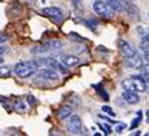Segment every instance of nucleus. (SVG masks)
<instances>
[{
  "instance_id": "obj_27",
  "label": "nucleus",
  "mask_w": 149,
  "mask_h": 136,
  "mask_svg": "<svg viewBox=\"0 0 149 136\" xmlns=\"http://www.w3.org/2000/svg\"><path fill=\"white\" fill-rule=\"evenodd\" d=\"M125 128H126V126H125L124 123H121V124H120V126H117V128H116V131H117V132L120 133V132H122V131H124Z\"/></svg>"
},
{
  "instance_id": "obj_13",
  "label": "nucleus",
  "mask_w": 149,
  "mask_h": 136,
  "mask_svg": "<svg viewBox=\"0 0 149 136\" xmlns=\"http://www.w3.org/2000/svg\"><path fill=\"white\" fill-rule=\"evenodd\" d=\"M71 112H73V108H71V107L70 106H63V107H61L59 111H58V117L59 119H62V120H65L71 115Z\"/></svg>"
},
{
  "instance_id": "obj_37",
  "label": "nucleus",
  "mask_w": 149,
  "mask_h": 136,
  "mask_svg": "<svg viewBox=\"0 0 149 136\" xmlns=\"http://www.w3.org/2000/svg\"><path fill=\"white\" fill-rule=\"evenodd\" d=\"M148 136H149V133H148Z\"/></svg>"
},
{
  "instance_id": "obj_7",
  "label": "nucleus",
  "mask_w": 149,
  "mask_h": 136,
  "mask_svg": "<svg viewBox=\"0 0 149 136\" xmlns=\"http://www.w3.org/2000/svg\"><path fill=\"white\" fill-rule=\"evenodd\" d=\"M118 47H120V51H121V54L124 55L125 58L132 56V55L136 52L134 48L129 44L128 41H125V40H120V41H118Z\"/></svg>"
},
{
  "instance_id": "obj_34",
  "label": "nucleus",
  "mask_w": 149,
  "mask_h": 136,
  "mask_svg": "<svg viewBox=\"0 0 149 136\" xmlns=\"http://www.w3.org/2000/svg\"><path fill=\"white\" fill-rule=\"evenodd\" d=\"M71 1H74V3H75V4H78V3H81L82 0H71Z\"/></svg>"
},
{
  "instance_id": "obj_29",
  "label": "nucleus",
  "mask_w": 149,
  "mask_h": 136,
  "mask_svg": "<svg viewBox=\"0 0 149 136\" xmlns=\"http://www.w3.org/2000/svg\"><path fill=\"white\" fill-rule=\"evenodd\" d=\"M6 40H7V36H4V35H0V44H1V43H4Z\"/></svg>"
},
{
  "instance_id": "obj_22",
  "label": "nucleus",
  "mask_w": 149,
  "mask_h": 136,
  "mask_svg": "<svg viewBox=\"0 0 149 136\" xmlns=\"http://www.w3.org/2000/svg\"><path fill=\"white\" fill-rule=\"evenodd\" d=\"M102 111H104L105 113H108V115H110V116H114L116 113H114V111L110 108V107H108V106H104L102 107Z\"/></svg>"
},
{
  "instance_id": "obj_4",
  "label": "nucleus",
  "mask_w": 149,
  "mask_h": 136,
  "mask_svg": "<svg viewBox=\"0 0 149 136\" xmlns=\"http://www.w3.org/2000/svg\"><path fill=\"white\" fill-rule=\"evenodd\" d=\"M42 14L45 15V16L50 17L51 20L56 21V23L63 20V12L58 7H46V8H43Z\"/></svg>"
},
{
  "instance_id": "obj_31",
  "label": "nucleus",
  "mask_w": 149,
  "mask_h": 136,
  "mask_svg": "<svg viewBox=\"0 0 149 136\" xmlns=\"http://www.w3.org/2000/svg\"><path fill=\"white\" fill-rule=\"evenodd\" d=\"M6 49H7V48H6V47H0V55H1V54H4V52H6Z\"/></svg>"
},
{
  "instance_id": "obj_21",
  "label": "nucleus",
  "mask_w": 149,
  "mask_h": 136,
  "mask_svg": "<svg viewBox=\"0 0 149 136\" xmlns=\"http://www.w3.org/2000/svg\"><path fill=\"white\" fill-rule=\"evenodd\" d=\"M86 24L89 25V28H91V30H93L95 25H98V23H97V20H95V19H87Z\"/></svg>"
},
{
  "instance_id": "obj_6",
  "label": "nucleus",
  "mask_w": 149,
  "mask_h": 136,
  "mask_svg": "<svg viewBox=\"0 0 149 136\" xmlns=\"http://www.w3.org/2000/svg\"><path fill=\"white\" fill-rule=\"evenodd\" d=\"M38 76L46 79V80H56L58 79V73L55 72V69H51V68H42V69H39Z\"/></svg>"
},
{
  "instance_id": "obj_26",
  "label": "nucleus",
  "mask_w": 149,
  "mask_h": 136,
  "mask_svg": "<svg viewBox=\"0 0 149 136\" xmlns=\"http://www.w3.org/2000/svg\"><path fill=\"white\" fill-rule=\"evenodd\" d=\"M27 100H28V103H30V104H31L32 107H35V106H36V100H35V98H34V96H31V95H30V96H28V98H27Z\"/></svg>"
},
{
  "instance_id": "obj_23",
  "label": "nucleus",
  "mask_w": 149,
  "mask_h": 136,
  "mask_svg": "<svg viewBox=\"0 0 149 136\" xmlns=\"http://www.w3.org/2000/svg\"><path fill=\"white\" fill-rule=\"evenodd\" d=\"M100 128H101V129H104V131H105V133H106V135L111 132L110 127H109V126H106V124H100Z\"/></svg>"
},
{
  "instance_id": "obj_3",
  "label": "nucleus",
  "mask_w": 149,
  "mask_h": 136,
  "mask_svg": "<svg viewBox=\"0 0 149 136\" xmlns=\"http://www.w3.org/2000/svg\"><path fill=\"white\" fill-rule=\"evenodd\" d=\"M67 132L71 135H81L82 133V122L78 115H70V119L66 124Z\"/></svg>"
},
{
  "instance_id": "obj_14",
  "label": "nucleus",
  "mask_w": 149,
  "mask_h": 136,
  "mask_svg": "<svg viewBox=\"0 0 149 136\" xmlns=\"http://www.w3.org/2000/svg\"><path fill=\"white\" fill-rule=\"evenodd\" d=\"M106 3L113 8L114 12H122L124 11V5H122L124 3H122L121 0H106Z\"/></svg>"
},
{
  "instance_id": "obj_12",
  "label": "nucleus",
  "mask_w": 149,
  "mask_h": 136,
  "mask_svg": "<svg viewBox=\"0 0 149 136\" xmlns=\"http://www.w3.org/2000/svg\"><path fill=\"white\" fill-rule=\"evenodd\" d=\"M62 60L65 63V65H67V67H75L81 63L79 58H77L74 55H66V56H63Z\"/></svg>"
},
{
  "instance_id": "obj_32",
  "label": "nucleus",
  "mask_w": 149,
  "mask_h": 136,
  "mask_svg": "<svg viewBox=\"0 0 149 136\" xmlns=\"http://www.w3.org/2000/svg\"><path fill=\"white\" fill-rule=\"evenodd\" d=\"M145 115H146V123H148V124H149V111H146V113H145Z\"/></svg>"
},
{
  "instance_id": "obj_10",
  "label": "nucleus",
  "mask_w": 149,
  "mask_h": 136,
  "mask_svg": "<svg viewBox=\"0 0 149 136\" xmlns=\"http://www.w3.org/2000/svg\"><path fill=\"white\" fill-rule=\"evenodd\" d=\"M132 82L134 84V88H136V92H144L146 91V82L145 79L142 76H132Z\"/></svg>"
},
{
  "instance_id": "obj_33",
  "label": "nucleus",
  "mask_w": 149,
  "mask_h": 136,
  "mask_svg": "<svg viewBox=\"0 0 149 136\" xmlns=\"http://www.w3.org/2000/svg\"><path fill=\"white\" fill-rule=\"evenodd\" d=\"M121 1H122V3H130V1H132V0H121Z\"/></svg>"
},
{
  "instance_id": "obj_18",
  "label": "nucleus",
  "mask_w": 149,
  "mask_h": 136,
  "mask_svg": "<svg viewBox=\"0 0 149 136\" xmlns=\"http://www.w3.org/2000/svg\"><path fill=\"white\" fill-rule=\"evenodd\" d=\"M141 116H142V113L139 111V112H137V117H136V119L133 120V123H132V124H130V129H134L136 127L139 126V124H140V122H141Z\"/></svg>"
},
{
  "instance_id": "obj_11",
  "label": "nucleus",
  "mask_w": 149,
  "mask_h": 136,
  "mask_svg": "<svg viewBox=\"0 0 149 136\" xmlns=\"http://www.w3.org/2000/svg\"><path fill=\"white\" fill-rule=\"evenodd\" d=\"M46 48L49 49V54H56L62 49V43L59 40H50V41H46L45 43Z\"/></svg>"
},
{
  "instance_id": "obj_24",
  "label": "nucleus",
  "mask_w": 149,
  "mask_h": 136,
  "mask_svg": "<svg viewBox=\"0 0 149 136\" xmlns=\"http://www.w3.org/2000/svg\"><path fill=\"white\" fill-rule=\"evenodd\" d=\"M15 107H16L17 109H20V111H24L26 109V107H24V104L20 102V100H17L16 103H15Z\"/></svg>"
},
{
  "instance_id": "obj_35",
  "label": "nucleus",
  "mask_w": 149,
  "mask_h": 136,
  "mask_svg": "<svg viewBox=\"0 0 149 136\" xmlns=\"http://www.w3.org/2000/svg\"><path fill=\"white\" fill-rule=\"evenodd\" d=\"M146 91L149 92V83H146Z\"/></svg>"
},
{
  "instance_id": "obj_30",
  "label": "nucleus",
  "mask_w": 149,
  "mask_h": 136,
  "mask_svg": "<svg viewBox=\"0 0 149 136\" xmlns=\"http://www.w3.org/2000/svg\"><path fill=\"white\" fill-rule=\"evenodd\" d=\"M142 78L145 79V82L149 83V73H145V75H142Z\"/></svg>"
},
{
  "instance_id": "obj_9",
  "label": "nucleus",
  "mask_w": 149,
  "mask_h": 136,
  "mask_svg": "<svg viewBox=\"0 0 149 136\" xmlns=\"http://www.w3.org/2000/svg\"><path fill=\"white\" fill-rule=\"evenodd\" d=\"M125 12L129 15V17L130 19H133V20H139L140 19V11L139 8L136 7L134 4L130 1V3H125Z\"/></svg>"
},
{
  "instance_id": "obj_15",
  "label": "nucleus",
  "mask_w": 149,
  "mask_h": 136,
  "mask_svg": "<svg viewBox=\"0 0 149 136\" xmlns=\"http://www.w3.org/2000/svg\"><path fill=\"white\" fill-rule=\"evenodd\" d=\"M137 32L141 36L142 40H148L149 41V28L148 27H142V25H139L137 27Z\"/></svg>"
},
{
  "instance_id": "obj_20",
  "label": "nucleus",
  "mask_w": 149,
  "mask_h": 136,
  "mask_svg": "<svg viewBox=\"0 0 149 136\" xmlns=\"http://www.w3.org/2000/svg\"><path fill=\"white\" fill-rule=\"evenodd\" d=\"M140 48H141V51H144V52H149V41L142 40L141 44H140Z\"/></svg>"
},
{
  "instance_id": "obj_17",
  "label": "nucleus",
  "mask_w": 149,
  "mask_h": 136,
  "mask_svg": "<svg viewBox=\"0 0 149 136\" xmlns=\"http://www.w3.org/2000/svg\"><path fill=\"white\" fill-rule=\"evenodd\" d=\"M32 54L45 55V54H49V49L46 48V45H36V47L32 48Z\"/></svg>"
},
{
  "instance_id": "obj_8",
  "label": "nucleus",
  "mask_w": 149,
  "mask_h": 136,
  "mask_svg": "<svg viewBox=\"0 0 149 136\" xmlns=\"http://www.w3.org/2000/svg\"><path fill=\"white\" fill-rule=\"evenodd\" d=\"M122 99H124L128 104H137V103L140 102V98L136 91H126V89H125V91L122 92Z\"/></svg>"
},
{
  "instance_id": "obj_16",
  "label": "nucleus",
  "mask_w": 149,
  "mask_h": 136,
  "mask_svg": "<svg viewBox=\"0 0 149 136\" xmlns=\"http://www.w3.org/2000/svg\"><path fill=\"white\" fill-rule=\"evenodd\" d=\"M121 85H122V88L126 89V91H136L134 84H133L132 79H125V80H122Z\"/></svg>"
},
{
  "instance_id": "obj_36",
  "label": "nucleus",
  "mask_w": 149,
  "mask_h": 136,
  "mask_svg": "<svg viewBox=\"0 0 149 136\" xmlns=\"http://www.w3.org/2000/svg\"><path fill=\"white\" fill-rule=\"evenodd\" d=\"M1 63H3V58H0V64H1Z\"/></svg>"
},
{
  "instance_id": "obj_28",
  "label": "nucleus",
  "mask_w": 149,
  "mask_h": 136,
  "mask_svg": "<svg viewBox=\"0 0 149 136\" xmlns=\"http://www.w3.org/2000/svg\"><path fill=\"white\" fill-rule=\"evenodd\" d=\"M144 60L149 63V52H144Z\"/></svg>"
},
{
  "instance_id": "obj_25",
  "label": "nucleus",
  "mask_w": 149,
  "mask_h": 136,
  "mask_svg": "<svg viewBox=\"0 0 149 136\" xmlns=\"http://www.w3.org/2000/svg\"><path fill=\"white\" fill-rule=\"evenodd\" d=\"M140 69H141V73H142V75H145V73H149V63H148L146 65H142Z\"/></svg>"
},
{
  "instance_id": "obj_5",
  "label": "nucleus",
  "mask_w": 149,
  "mask_h": 136,
  "mask_svg": "<svg viewBox=\"0 0 149 136\" xmlns=\"http://www.w3.org/2000/svg\"><path fill=\"white\" fill-rule=\"evenodd\" d=\"M125 64L128 65L129 68H133V69H140L142 67V58L137 52H134L132 56L125 58Z\"/></svg>"
},
{
  "instance_id": "obj_1",
  "label": "nucleus",
  "mask_w": 149,
  "mask_h": 136,
  "mask_svg": "<svg viewBox=\"0 0 149 136\" xmlns=\"http://www.w3.org/2000/svg\"><path fill=\"white\" fill-rule=\"evenodd\" d=\"M36 69H38V67H36V64H35L34 60L20 61V63L15 64V67H14L15 75H17L19 78H22V79L30 78L31 75H34Z\"/></svg>"
},
{
  "instance_id": "obj_19",
  "label": "nucleus",
  "mask_w": 149,
  "mask_h": 136,
  "mask_svg": "<svg viewBox=\"0 0 149 136\" xmlns=\"http://www.w3.org/2000/svg\"><path fill=\"white\" fill-rule=\"evenodd\" d=\"M10 73H11L10 67H0V76H1V78H6V76H8Z\"/></svg>"
},
{
  "instance_id": "obj_2",
  "label": "nucleus",
  "mask_w": 149,
  "mask_h": 136,
  "mask_svg": "<svg viewBox=\"0 0 149 136\" xmlns=\"http://www.w3.org/2000/svg\"><path fill=\"white\" fill-rule=\"evenodd\" d=\"M93 10L95 14L100 15V16L104 17V19H111V17L114 16L113 8H111L106 1H104V0H95L93 3Z\"/></svg>"
}]
</instances>
